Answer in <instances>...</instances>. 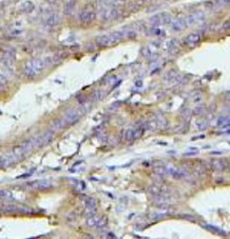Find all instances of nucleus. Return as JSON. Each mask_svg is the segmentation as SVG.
I'll return each mask as SVG.
<instances>
[{
    "instance_id": "f257e3e1",
    "label": "nucleus",
    "mask_w": 230,
    "mask_h": 239,
    "mask_svg": "<svg viewBox=\"0 0 230 239\" xmlns=\"http://www.w3.org/2000/svg\"><path fill=\"white\" fill-rule=\"evenodd\" d=\"M52 61H53L52 58H51V57L37 58V59L29 60V61H27V63L23 69V73L27 78L33 79Z\"/></svg>"
},
{
    "instance_id": "f03ea898",
    "label": "nucleus",
    "mask_w": 230,
    "mask_h": 239,
    "mask_svg": "<svg viewBox=\"0 0 230 239\" xmlns=\"http://www.w3.org/2000/svg\"><path fill=\"white\" fill-rule=\"evenodd\" d=\"M125 38L123 31H115L113 33L102 34L96 38V44L100 47H110L119 43Z\"/></svg>"
},
{
    "instance_id": "7ed1b4c3",
    "label": "nucleus",
    "mask_w": 230,
    "mask_h": 239,
    "mask_svg": "<svg viewBox=\"0 0 230 239\" xmlns=\"http://www.w3.org/2000/svg\"><path fill=\"white\" fill-rule=\"evenodd\" d=\"M86 112V109L85 107H79V108H75V109H71L69 111H68L65 116L62 118L63 121L65 122L66 125H73L78 120L80 119V118Z\"/></svg>"
},
{
    "instance_id": "20e7f679",
    "label": "nucleus",
    "mask_w": 230,
    "mask_h": 239,
    "mask_svg": "<svg viewBox=\"0 0 230 239\" xmlns=\"http://www.w3.org/2000/svg\"><path fill=\"white\" fill-rule=\"evenodd\" d=\"M171 21V16L167 12H161L158 14H155L149 17L148 22L152 26H161L165 24H168Z\"/></svg>"
},
{
    "instance_id": "39448f33",
    "label": "nucleus",
    "mask_w": 230,
    "mask_h": 239,
    "mask_svg": "<svg viewBox=\"0 0 230 239\" xmlns=\"http://www.w3.org/2000/svg\"><path fill=\"white\" fill-rule=\"evenodd\" d=\"M96 12L93 6L86 5L85 8H83L79 14V20L83 24H90L96 18Z\"/></svg>"
},
{
    "instance_id": "423d86ee",
    "label": "nucleus",
    "mask_w": 230,
    "mask_h": 239,
    "mask_svg": "<svg viewBox=\"0 0 230 239\" xmlns=\"http://www.w3.org/2000/svg\"><path fill=\"white\" fill-rule=\"evenodd\" d=\"M168 24H169L171 31L174 33L182 32V31L185 30L186 27H188L186 20L183 17H176V18H173L172 20L171 19Z\"/></svg>"
},
{
    "instance_id": "0eeeda50",
    "label": "nucleus",
    "mask_w": 230,
    "mask_h": 239,
    "mask_svg": "<svg viewBox=\"0 0 230 239\" xmlns=\"http://www.w3.org/2000/svg\"><path fill=\"white\" fill-rule=\"evenodd\" d=\"M205 19V14L202 11H194L191 14H189L187 16V17L185 18L187 25L188 26H192V25H195L198 24H200L201 22H203Z\"/></svg>"
},
{
    "instance_id": "6e6552de",
    "label": "nucleus",
    "mask_w": 230,
    "mask_h": 239,
    "mask_svg": "<svg viewBox=\"0 0 230 239\" xmlns=\"http://www.w3.org/2000/svg\"><path fill=\"white\" fill-rule=\"evenodd\" d=\"M53 136H54V133L51 130V131H48V132L44 133L43 135L34 138L35 148H40L42 146H45L46 144H48L49 143L51 142V140L53 139Z\"/></svg>"
},
{
    "instance_id": "1a4fd4ad",
    "label": "nucleus",
    "mask_w": 230,
    "mask_h": 239,
    "mask_svg": "<svg viewBox=\"0 0 230 239\" xmlns=\"http://www.w3.org/2000/svg\"><path fill=\"white\" fill-rule=\"evenodd\" d=\"M60 21H61L60 16L58 13L51 12L46 16V18L44 20V24L48 27H55V26L59 24Z\"/></svg>"
},
{
    "instance_id": "9d476101",
    "label": "nucleus",
    "mask_w": 230,
    "mask_h": 239,
    "mask_svg": "<svg viewBox=\"0 0 230 239\" xmlns=\"http://www.w3.org/2000/svg\"><path fill=\"white\" fill-rule=\"evenodd\" d=\"M18 160L13 154V153L4 154L0 156V168H6L14 163H16Z\"/></svg>"
},
{
    "instance_id": "9b49d317",
    "label": "nucleus",
    "mask_w": 230,
    "mask_h": 239,
    "mask_svg": "<svg viewBox=\"0 0 230 239\" xmlns=\"http://www.w3.org/2000/svg\"><path fill=\"white\" fill-rule=\"evenodd\" d=\"M200 41H201V34L198 32H195V33L189 34L184 38V44L189 47H193L197 45Z\"/></svg>"
},
{
    "instance_id": "f8f14e48",
    "label": "nucleus",
    "mask_w": 230,
    "mask_h": 239,
    "mask_svg": "<svg viewBox=\"0 0 230 239\" xmlns=\"http://www.w3.org/2000/svg\"><path fill=\"white\" fill-rule=\"evenodd\" d=\"M228 162L226 159H214L211 161V169L215 172H223L228 169Z\"/></svg>"
},
{
    "instance_id": "ddd939ff",
    "label": "nucleus",
    "mask_w": 230,
    "mask_h": 239,
    "mask_svg": "<svg viewBox=\"0 0 230 239\" xmlns=\"http://www.w3.org/2000/svg\"><path fill=\"white\" fill-rule=\"evenodd\" d=\"M29 185L34 189V190H45L50 189L52 185L51 182L47 180V179H39V180H34L31 183H29Z\"/></svg>"
},
{
    "instance_id": "4468645a",
    "label": "nucleus",
    "mask_w": 230,
    "mask_h": 239,
    "mask_svg": "<svg viewBox=\"0 0 230 239\" xmlns=\"http://www.w3.org/2000/svg\"><path fill=\"white\" fill-rule=\"evenodd\" d=\"M167 174L171 175L174 179H180L185 178L186 175H187V172L183 169H179V168H176V167H168L167 168Z\"/></svg>"
},
{
    "instance_id": "2eb2a0df",
    "label": "nucleus",
    "mask_w": 230,
    "mask_h": 239,
    "mask_svg": "<svg viewBox=\"0 0 230 239\" xmlns=\"http://www.w3.org/2000/svg\"><path fill=\"white\" fill-rule=\"evenodd\" d=\"M172 213V209H169L167 208V206H163L162 208H160V209L156 212L153 213L152 215V219H155V220H157V219H161L166 218V217H168V216H171Z\"/></svg>"
},
{
    "instance_id": "dca6fc26",
    "label": "nucleus",
    "mask_w": 230,
    "mask_h": 239,
    "mask_svg": "<svg viewBox=\"0 0 230 239\" xmlns=\"http://www.w3.org/2000/svg\"><path fill=\"white\" fill-rule=\"evenodd\" d=\"M229 3V0H215V1H210L207 3L209 5L208 7L212 10L216 9H221L225 6H227Z\"/></svg>"
},
{
    "instance_id": "f3484780",
    "label": "nucleus",
    "mask_w": 230,
    "mask_h": 239,
    "mask_svg": "<svg viewBox=\"0 0 230 239\" xmlns=\"http://www.w3.org/2000/svg\"><path fill=\"white\" fill-rule=\"evenodd\" d=\"M149 191L154 197H155V196H166V189L159 184H154L152 186H150Z\"/></svg>"
},
{
    "instance_id": "a211bd4d",
    "label": "nucleus",
    "mask_w": 230,
    "mask_h": 239,
    "mask_svg": "<svg viewBox=\"0 0 230 239\" xmlns=\"http://www.w3.org/2000/svg\"><path fill=\"white\" fill-rule=\"evenodd\" d=\"M33 9H34V5H33V2H31V1H29V0L23 2V3L22 4V5H21V10H22L23 13H26V14L31 13L32 11H33Z\"/></svg>"
},
{
    "instance_id": "6ab92c4d",
    "label": "nucleus",
    "mask_w": 230,
    "mask_h": 239,
    "mask_svg": "<svg viewBox=\"0 0 230 239\" xmlns=\"http://www.w3.org/2000/svg\"><path fill=\"white\" fill-rule=\"evenodd\" d=\"M100 219H101V217H98L96 215L91 216V217H89L88 219H86L85 224H86V226L88 227H96L98 223H99V221H100Z\"/></svg>"
},
{
    "instance_id": "aec40b11",
    "label": "nucleus",
    "mask_w": 230,
    "mask_h": 239,
    "mask_svg": "<svg viewBox=\"0 0 230 239\" xmlns=\"http://www.w3.org/2000/svg\"><path fill=\"white\" fill-rule=\"evenodd\" d=\"M75 1L74 0H69L66 3V5H65V13L67 15H71L75 9Z\"/></svg>"
},
{
    "instance_id": "412c9836",
    "label": "nucleus",
    "mask_w": 230,
    "mask_h": 239,
    "mask_svg": "<svg viewBox=\"0 0 230 239\" xmlns=\"http://www.w3.org/2000/svg\"><path fill=\"white\" fill-rule=\"evenodd\" d=\"M96 199L93 197H88L85 199V206L86 208H96Z\"/></svg>"
},
{
    "instance_id": "4be33fe9",
    "label": "nucleus",
    "mask_w": 230,
    "mask_h": 239,
    "mask_svg": "<svg viewBox=\"0 0 230 239\" xmlns=\"http://www.w3.org/2000/svg\"><path fill=\"white\" fill-rule=\"evenodd\" d=\"M146 32H147V34L155 35V36H160L162 34V33H163V31L159 27H157V26H153L151 28H148Z\"/></svg>"
},
{
    "instance_id": "5701e85b",
    "label": "nucleus",
    "mask_w": 230,
    "mask_h": 239,
    "mask_svg": "<svg viewBox=\"0 0 230 239\" xmlns=\"http://www.w3.org/2000/svg\"><path fill=\"white\" fill-rule=\"evenodd\" d=\"M154 172L156 175L159 176H165L167 174V167L165 166H157L154 169Z\"/></svg>"
},
{
    "instance_id": "b1692460",
    "label": "nucleus",
    "mask_w": 230,
    "mask_h": 239,
    "mask_svg": "<svg viewBox=\"0 0 230 239\" xmlns=\"http://www.w3.org/2000/svg\"><path fill=\"white\" fill-rule=\"evenodd\" d=\"M217 125L220 127H226L229 125V118L228 117H221L217 121Z\"/></svg>"
},
{
    "instance_id": "393cba45",
    "label": "nucleus",
    "mask_w": 230,
    "mask_h": 239,
    "mask_svg": "<svg viewBox=\"0 0 230 239\" xmlns=\"http://www.w3.org/2000/svg\"><path fill=\"white\" fill-rule=\"evenodd\" d=\"M205 228H207L208 230H211V232H214V233H217V234H219V235H225V231H223L222 229L217 227V226H211V225H206L204 226Z\"/></svg>"
},
{
    "instance_id": "a878e982",
    "label": "nucleus",
    "mask_w": 230,
    "mask_h": 239,
    "mask_svg": "<svg viewBox=\"0 0 230 239\" xmlns=\"http://www.w3.org/2000/svg\"><path fill=\"white\" fill-rule=\"evenodd\" d=\"M125 139L127 141H132L134 139V129H128L125 133Z\"/></svg>"
},
{
    "instance_id": "bb28decb",
    "label": "nucleus",
    "mask_w": 230,
    "mask_h": 239,
    "mask_svg": "<svg viewBox=\"0 0 230 239\" xmlns=\"http://www.w3.org/2000/svg\"><path fill=\"white\" fill-rule=\"evenodd\" d=\"M150 0H137L136 2H135V6L134 8L135 9H137V7H142L143 5H146L148 2H149Z\"/></svg>"
},
{
    "instance_id": "cd10ccee",
    "label": "nucleus",
    "mask_w": 230,
    "mask_h": 239,
    "mask_svg": "<svg viewBox=\"0 0 230 239\" xmlns=\"http://www.w3.org/2000/svg\"><path fill=\"white\" fill-rule=\"evenodd\" d=\"M175 77H176L175 71L172 70V71H168V72H167V74L166 75V78H165V80H168V81H171V80H173Z\"/></svg>"
},
{
    "instance_id": "c85d7f7f",
    "label": "nucleus",
    "mask_w": 230,
    "mask_h": 239,
    "mask_svg": "<svg viewBox=\"0 0 230 239\" xmlns=\"http://www.w3.org/2000/svg\"><path fill=\"white\" fill-rule=\"evenodd\" d=\"M104 95H105V93H104L103 90H99L94 94V97H95L94 100H101L104 97Z\"/></svg>"
},
{
    "instance_id": "c756f323",
    "label": "nucleus",
    "mask_w": 230,
    "mask_h": 239,
    "mask_svg": "<svg viewBox=\"0 0 230 239\" xmlns=\"http://www.w3.org/2000/svg\"><path fill=\"white\" fill-rule=\"evenodd\" d=\"M11 196H12L11 192H9L7 190H0V198L8 199V198H11Z\"/></svg>"
},
{
    "instance_id": "7c9ffc66",
    "label": "nucleus",
    "mask_w": 230,
    "mask_h": 239,
    "mask_svg": "<svg viewBox=\"0 0 230 239\" xmlns=\"http://www.w3.org/2000/svg\"><path fill=\"white\" fill-rule=\"evenodd\" d=\"M106 223H107V219H106L105 217H103V218H101V219H100V221H99V223H98V225H97V226H96V227H98V228H101V227L104 226L106 225Z\"/></svg>"
},
{
    "instance_id": "2f4dec72",
    "label": "nucleus",
    "mask_w": 230,
    "mask_h": 239,
    "mask_svg": "<svg viewBox=\"0 0 230 239\" xmlns=\"http://www.w3.org/2000/svg\"><path fill=\"white\" fill-rule=\"evenodd\" d=\"M22 33H23V31H22L21 29H15V30H13V31L11 32V34H12L13 36H18Z\"/></svg>"
},
{
    "instance_id": "473e14b6",
    "label": "nucleus",
    "mask_w": 230,
    "mask_h": 239,
    "mask_svg": "<svg viewBox=\"0 0 230 239\" xmlns=\"http://www.w3.org/2000/svg\"><path fill=\"white\" fill-rule=\"evenodd\" d=\"M222 29H224L225 31H228L229 29V22L228 21H226L223 25H222Z\"/></svg>"
},
{
    "instance_id": "72a5a7b5",
    "label": "nucleus",
    "mask_w": 230,
    "mask_h": 239,
    "mask_svg": "<svg viewBox=\"0 0 230 239\" xmlns=\"http://www.w3.org/2000/svg\"><path fill=\"white\" fill-rule=\"evenodd\" d=\"M6 89V84L0 82V92H4Z\"/></svg>"
},
{
    "instance_id": "f704fd0d",
    "label": "nucleus",
    "mask_w": 230,
    "mask_h": 239,
    "mask_svg": "<svg viewBox=\"0 0 230 239\" xmlns=\"http://www.w3.org/2000/svg\"><path fill=\"white\" fill-rule=\"evenodd\" d=\"M107 237H110V238H116V236H115L113 233H107Z\"/></svg>"
},
{
    "instance_id": "c9c22d12",
    "label": "nucleus",
    "mask_w": 230,
    "mask_h": 239,
    "mask_svg": "<svg viewBox=\"0 0 230 239\" xmlns=\"http://www.w3.org/2000/svg\"><path fill=\"white\" fill-rule=\"evenodd\" d=\"M165 1H166V2H172L173 0H165Z\"/></svg>"
}]
</instances>
